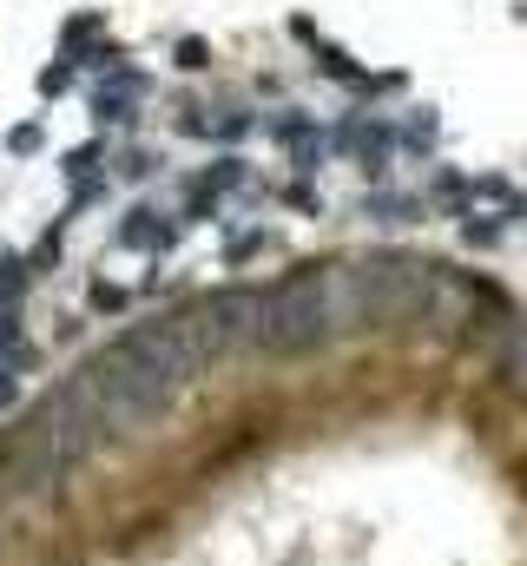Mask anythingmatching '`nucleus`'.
I'll use <instances>...</instances> for the list:
<instances>
[{
	"instance_id": "1",
	"label": "nucleus",
	"mask_w": 527,
	"mask_h": 566,
	"mask_svg": "<svg viewBox=\"0 0 527 566\" xmlns=\"http://www.w3.org/2000/svg\"><path fill=\"white\" fill-rule=\"evenodd\" d=\"M264 316H271V330H264L271 349L323 343V336H330V277H290L284 290L264 303Z\"/></svg>"
},
{
	"instance_id": "2",
	"label": "nucleus",
	"mask_w": 527,
	"mask_h": 566,
	"mask_svg": "<svg viewBox=\"0 0 527 566\" xmlns=\"http://www.w3.org/2000/svg\"><path fill=\"white\" fill-rule=\"evenodd\" d=\"M119 244H126V251H172L178 224L165 218V211H152V205H132L126 218H119Z\"/></svg>"
},
{
	"instance_id": "3",
	"label": "nucleus",
	"mask_w": 527,
	"mask_h": 566,
	"mask_svg": "<svg viewBox=\"0 0 527 566\" xmlns=\"http://www.w3.org/2000/svg\"><path fill=\"white\" fill-rule=\"evenodd\" d=\"M416 198H402V191H376V198H369V218L376 224H416Z\"/></svg>"
},
{
	"instance_id": "4",
	"label": "nucleus",
	"mask_w": 527,
	"mask_h": 566,
	"mask_svg": "<svg viewBox=\"0 0 527 566\" xmlns=\"http://www.w3.org/2000/svg\"><path fill=\"white\" fill-rule=\"evenodd\" d=\"M27 277H33L27 257H0V303H20V297H27Z\"/></svg>"
},
{
	"instance_id": "5",
	"label": "nucleus",
	"mask_w": 527,
	"mask_h": 566,
	"mask_svg": "<svg viewBox=\"0 0 527 566\" xmlns=\"http://www.w3.org/2000/svg\"><path fill=\"white\" fill-rule=\"evenodd\" d=\"M86 303H93L99 316H119V310H126V283H106V277H99L93 290H86Z\"/></svg>"
},
{
	"instance_id": "6",
	"label": "nucleus",
	"mask_w": 527,
	"mask_h": 566,
	"mask_svg": "<svg viewBox=\"0 0 527 566\" xmlns=\"http://www.w3.org/2000/svg\"><path fill=\"white\" fill-rule=\"evenodd\" d=\"M152 172H159V158H152V152H126L119 165H112V178H132V185H145Z\"/></svg>"
},
{
	"instance_id": "7",
	"label": "nucleus",
	"mask_w": 527,
	"mask_h": 566,
	"mask_svg": "<svg viewBox=\"0 0 527 566\" xmlns=\"http://www.w3.org/2000/svg\"><path fill=\"white\" fill-rule=\"evenodd\" d=\"M462 231H468V244H501V224H495V218H488V224H481V218H468Z\"/></svg>"
},
{
	"instance_id": "8",
	"label": "nucleus",
	"mask_w": 527,
	"mask_h": 566,
	"mask_svg": "<svg viewBox=\"0 0 527 566\" xmlns=\"http://www.w3.org/2000/svg\"><path fill=\"white\" fill-rule=\"evenodd\" d=\"M435 145V119H409V152H429Z\"/></svg>"
},
{
	"instance_id": "9",
	"label": "nucleus",
	"mask_w": 527,
	"mask_h": 566,
	"mask_svg": "<svg viewBox=\"0 0 527 566\" xmlns=\"http://www.w3.org/2000/svg\"><path fill=\"white\" fill-rule=\"evenodd\" d=\"M178 66L198 73V66H205V40H178Z\"/></svg>"
},
{
	"instance_id": "10",
	"label": "nucleus",
	"mask_w": 527,
	"mask_h": 566,
	"mask_svg": "<svg viewBox=\"0 0 527 566\" xmlns=\"http://www.w3.org/2000/svg\"><path fill=\"white\" fill-rule=\"evenodd\" d=\"M14 395H20V376H14V362H0V409H7Z\"/></svg>"
},
{
	"instance_id": "11",
	"label": "nucleus",
	"mask_w": 527,
	"mask_h": 566,
	"mask_svg": "<svg viewBox=\"0 0 527 566\" xmlns=\"http://www.w3.org/2000/svg\"><path fill=\"white\" fill-rule=\"evenodd\" d=\"M0 349H14L20 356V316H0Z\"/></svg>"
},
{
	"instance_id": "12",
	"label": "nucleus",
	"mask_w": 527,
	"mask_h": 566,
	"mask_svg": "<svg viewBox=\"0 0 527 566\" xmlns=\"http://www.w3.org/2000/svg\"><path fill=\"white\" fill-rule=\"evenodd\" d=\"M7 145H14V152H33V145H40V126H20V132H14V139H7Z\"/></svg>"
}]
</instances>
